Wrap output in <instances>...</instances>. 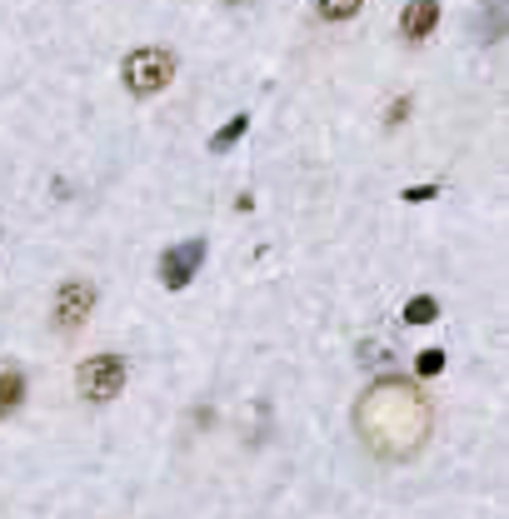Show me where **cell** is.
Returning a JSON list of instances; mask_svg holds the SVG:
<instances>
[{
  "label": "cell",
  "mask_w": 509,
  "mask_h": 519,
  "mask_svg": "<svg viewBox=\"0 0 509 519\" xmlns=\"http://www.w3.org/2000/svg\"><path fill=\"white\" fill-rule=\"evenodd\" d=\"M435 25H440V0H410L400 15L405 40H425V35H435Z\"/></svg>",
  "instance_id": "8992f818"
},
{
  "label": "cell",
  "mask_w": 509,
  "mask_h": 519,
  "mask_svg": "<svg viewBox=\"0 0 509 519\" xmlns=\"http://www.w3.org/2000/svg\"><path fill=\"white\" fill-rule=\"evenodd\" d=\"M75 385H80V395L90 405H105V400H115L125 390V360L120 355H95V360H85L75 370Z\"/></svg>",
  "instance_id": "3957f363"
},
{
  "label": "cell",
  "mask_w": 509,
  "mask_h": 519,
  "mask_svg": "<svg viewBox=\"0 0 509 519\" xmlns=\"http://www.w3.org/2000/svg\"><path fill=\"white\" fill-rule=\"evenodd\" d=\"M200 260H205V240L170 245V250L160 255V285H165V290H185V285L200 275Z\"/></svg>",
  "instance_id": "277c9868"
},
{
  "label": "cell",
  "mask_w": 509,
  "mask_h": 519,
  "mask_svg": "<svg viewBox=\"0 0 509 519\" xmlns=\"http://www.w3.org/2000/svg\"><path fill=\"white\" fill-rule=\"evenodd\" d=\"M435 195H440L435 185H410V190H405V200H410V205H420V200H435Z\"/></svg>",
  "instance_id": "4fadbf2b"
},
{
  "label": "cell",
  "mask_w": 509,
  "mask_h": 519,
  "mask_svg": "<svg viewBox=\"0 0 509 519\" xmlns=\"http://www.w3.org/2000/svg\"><path fill=\"white\" fill-rule=\"evenodd\" d=\"M25 405V375L20 370H0V420L15 415Z\"/></svg>",
  "instance_id": "52a82bcc"
},
{
  "label": "cell",
  "mask_w": 509,
  "mask_h": 519,
  "mask_svg": "<svg viewBox=\"0 0 509 519\" xmlns=\"http://www.w3.org/2000/svg\"><path fill=\"white\" fill-rule=\"evenodd\" d=\"M405 115H410V95H400V100H395V105H390V125H400V120H405Z\"/></svg>",
  "instance_id": "5bb4252c"
},
{
  "label": "cell",
  "mask_w": 509,
  "mask_h": 519,
  "mask_svg": "<svg viewBox=\"0 0 509 519\" xmlns=\"http://www.w3.org/2000/svg\"><path fill=\"white\" fill-rule=\"evenodd\" d=\"M245 130H250V115H235L230 125H220V130L210 135V150H215V155H225L230 145H240V135H245Z\"/></svg>",
  "instance_id": "ba28073f"
},
{
  "label": "cell",
  "mask_w": 509,
  "mask_h": 519,
  "mask_svg": "<svg viewBox=\"0 0 509 519\" xmlns=\"http://www.w3.org/2000/svg\"><path fill=\"white\" fill-rule=\"evenodd\" d=\"M415 370H420V375H425V380H435V375H440V370H445V350H425V355H420V360H415Z\"/></svg>",
  "instance_id": "7c38bea8"
},
{
  "label": "cell",
  "mask_w": 509,
  "mask_h": 519,
  "mask_svg": "<svg viewBox=\"0 0 509 519\" xmlns=\"http://www.w3.org/2000/svg\"><path fill=\"white\" fill-rule=\"evenodd\" d=\"M435 315H440L435 295H410V305H405V325H430Z\"/></svg>",
  "instance_id": "30bf717a"
},
{
  "label": "cell",
  "mask_w": 509,
  "mask_h": 519,
  "mask_svg": "<svg viewBox=\"0 0 509 519\" xmlns=\"http://www.w3.org/2000/svg\"><path fill=\"white\" fill-rule=\"evenodd\" d=\"M500 30H505V0H485V10H480V40H500Z\"/></svg>",
  "instance_id": "9c48e42d"
},
{
  "label": "cell",
  "mask_w": 509,
  "mask_h": 519,
  "mask_svg": "<svg viewBox=\"0 0 509 519\" xmlns=\"http://www.w3.org/2000/svg\"><path fill=\"white\" fill-rule=\"evenodd\" d=\"M430 400L415 380H375L360 400H355V435L365 440V450L375 460H415L430 445Z\"/></svg>",
  "instance_id": "6da1fadb"
},
{
  "label": "cell",
  "mask_w": 509,
  "mask_h": 519,
  "mask_svg": "<svg viewBox=\"0 0 509 519\" xmlns=\"http://www.w3.org/2000/svg\"><path fill=\"white\" fill-rule=\"evenodd\" d=\"M360 5L365 0H320V15L325 20H350V15H360Z\"/></svg>",
  "instance_id": "8fae6325"
},
{
  "label": "cell",
  "mask_w": 509,
  "mask_h": 519,
  "mask_svg": "<svg viewBox=\"0 0 509 519\" xmlns=\"http://www.w3.org/2000/svg\"><path fill=\"white\" fill-rule=\"evenodd\" d=\"M120 75H125V90L130 95H160L170 80H175V55L170 50H160V45H145V50H130L125 55V65H120Z\"/></svg>",
  "instance_id": "7a4b0ae2"
},
{
  "label": "cell",
  "mask_w": 509,
  "mask_h": 519,
  "mask_svg": "<svg viewBox=\"0 0 509 519\" xmlns=\"http://www.w3.org/2000/svg\"><path fill=\"white\" fill-rule=\"evenodd\" d=\"M95 310V285L90 280H65L55 295V330H80Z\"/></svg>",
  "instance_id": "5b68a950"
},
{
  "label": "cell",
  "mask_w": 509,
  "mask_h": 519,
  "mask_svg": "<svg viewBox=\"0 0 509 519\" xmlns=\"http://www.w3.org/2000/svg\"><path fill=\"white\" fill-rule=\"evenodd\" d=\"M0 240H5V230H0Z\"/></svg>",
  "instance_id": "2e32d148"
},
{
  "label": "cell",
  "mask_w": 509,
  "mask_h": 519,
  "mask_svg": "<svg viewBox=\"0 0 509 519\" xmlns=\"http://www.w3.org/2000/svg\"><path fill=\"white\" fill-rule=\"evenodd\" d=\"M225 5H255V0H225Z\"/></svg>",
  "instance_id": "9a60e30c"
}]
</instances>
